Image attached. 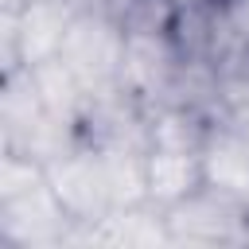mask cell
I'll return each mask as SVG.
<instances>
[{
    "mask_svg": "<svg viewBox=\"0 0 249 249\" xmlns=\"http://www.w3.org/2000/svg\"><path fill=\"white\" fill-rule=\"evenodd\" d=\"M82 8L86 0H19L4 8V74L54 58Z\"/></svg>",
    "mask_w": 249,
    "mask_h": 249,
    "instance_id": "obj_2",
    "label": "cell"
},
{
    "mask_svg": "<svg viewBox=\"0 0 249 249\" xmlns=\"http://www.w3.org/2000/svg\"><path fill=\"white\" fill-rule=\"evenodd\" d=\"M179 62H183V54H179L171 31H128L121 86L128 93H136L144 105H163Z\"/></svg>",
    "mask_w": 249,
    "mask_h": 249,
    "instance_id": "obj_6",
    "label": "cell"
},
{
    "mask_svg": "<svg viewBox=\"0 0 249 249\" xmlns=\"http://www.w3.org/2000/svg\"><path fill=\"white\" fill-rule=\"evenodd\" d=\"M27 70H31V78H35V89H39L43 105H47L54 117H62V121H70V124L82 128V113H86V105H89V89L82 86V78H78L58 54L47 58V62H35V66H27Z\"/></svg>",
    "mask_w": 249,
    "mask_h": 249,
    "instance_id": "obj_9",
    "label": "cell"
},
{
    "mask_svg": "<svg viewBox=\"0 0 249 249\" xmlns=\"http://www.w3.org/2000/svg\"><path fill=\"white\" fill-rule=\"evenodd\" d=\"M144 175H148V202L171 206L198 191L202 179V144H148L144 152Z\"/></svg>",
    "mask_w": 249,
    "mask_h": 249,
    "instance_id": "obj_7",
    "label": "cell"
},
{
    "mask_svg": "<svg viewBox=\"0 0 249 249\" xmlns=\"http://www.w3.org/2000/svg\"><path fill=\"white\" fill-rule=\"evenodd\" d=\"M187 4H206V0H175V8H187Z\"/></svg>",
    "mask_w": 249,
    "mask_h": 249,
    "instance_id": "obj_11",
    "label": "cell"
},
{
    "mask_svg": "<svg viewBox=\"0 0 249 249\" xmlns=\"http://www.w3.org/2000/svg\"><path fill=\"white\" fill-rule=\"evenodd\" d=\"M202 179L233 198L249 202V140L218 121H210L202 140Z\"/></svg>",
    "mask_w": 249,
    "mask_h": 249,
    "instance_id": "obj_8",
    "label": "cell"
},
{
    "mask_svg": "<svg viewBox=\"0 0 249 249\" xmlns=\"http://www.w3.org/2000/svg\"><path fill=\"white\" fill-rule=\"evenodd\" d=\"M124 43H128V31L117 23V16L101 4H86L58 51V58L82 78V86L93 93H105V89H117L121 86V66H124Z\"/></svg>",
    "mask_w": 249,
    "mask_h": 249,
    "instance_id": "obj_1",
    "label": "cell"
},
{
    "mask_svg": "<svg viewBox=\"0 0 249 249\" xmlns=\"http://www.w3.org/2000/svg\"><path fill=\"white\" fill-rule=\"evenodd\" d=\"M171 245H230L249 241V202L218 187H198L187 198L163 206Z\"/></svg>",
    "mask_w": 249,
    "mask_h": 249,
    "instance_id": "obj_3",
    "label": "cell"
},
{
    "mask_svg": "<svg viewBox=\"0 0 249 249\" xmlns=\"http://www.w3.org/2000/svg\"><path fill=\"white\" fill-rule=\"evenodd\" d=\"M74 218L58 202L51 179L16 195L0 198V237L16 249H47V245H66Z\"/></svg>",
    "mask_w": 249,
    "mask_h": 249,
    "instance_id": "obj_5",
    "label": "cell"
},
{
    "mask_svg": "<svg viewBox=\"0 0 249 249\" xmlns=\"http://www.w3.org/2000/svg\"><path fill=\"white\" fill-rule=\"evenodd\" d=\"M210 121H218L249 140V70H222V86L210 105Z\"/></svg>",
    "mask_w": 249,
    "mask_h": 249,
    "instance_id": "obj_10",
    "label": "cell"
},
{
    "mask_svg": "<svg viewBox=\"0 0 249 249\" xmlns=\"http://www.w3.org/2000/svg\"><path fill=\"white\" fill-rule=\"evenodd\" d=\"M47 179H51L58 202L66 206V214L74 222H82V226H93L113 210L105 156H101V148H93L86 140H78L58 160H51L47 163Z\"/></svg>",
    "mask_w": 249,
    "mask_h": 249,
    "instance_id": "obj_4",
    "label": "cell"
}]
</instances>
